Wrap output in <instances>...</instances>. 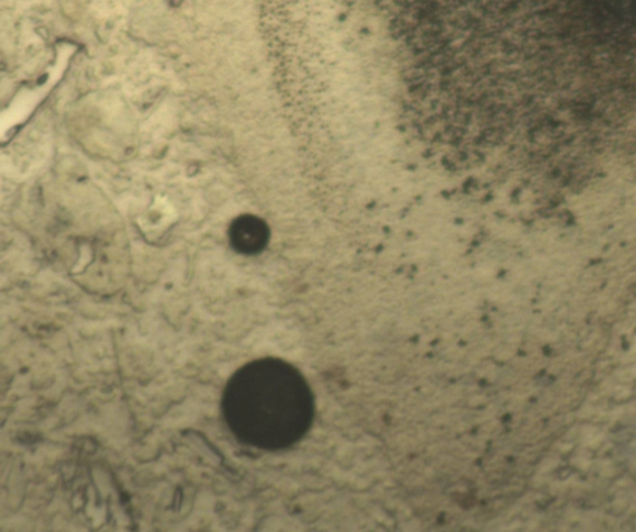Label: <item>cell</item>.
<instances>
[{
  "label": "cell",
  "instance_id": "obj_1",
  "mask_svg": "<svg viewBox=\"0 0 636 532\" xmlns=\"http://www.w3.org/2000/svg\"><path fill=\"white\" fill-rule=\"evenodd\" d=\"M227 235L237 252L253 254L260 252L268 244L270 231L261 218L243 214L232 221Z\"/></svg>",
  "mask_w": 636,
  "mask_h": 532
}]
</instances>
